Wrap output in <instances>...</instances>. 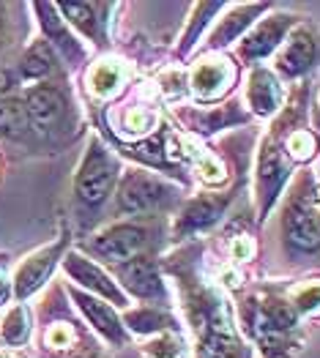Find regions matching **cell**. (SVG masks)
Returning <instances> with one entry per match:
<instances>
[{
    "mask_svg": "<svg viewBox=\"0 0 320 358\" xmlns=\"http://www.w3.org/2000/svg\"><path fill=\"white\" fill-rule=\"evenodd\" d=\"M113 178H116L113 167L104 159L90 156L88 164L83 167V173H80V178H77V192L85 203H99L113 189Z\"/></svg>",
    "mask_w": 320,
    "mask_h": 358,
    "instance_id": "6da1fadb",
    "label": "cell"
},
{
    "mask_svg": "<svg viewBox=\"0 0 320 358\" xmlns=\"http://www.w3.org/2000/svg\"><path fill=\"white\" fill-rule=\"evenodd\" d=\"M146 246V233L137 227H116L96 241V252L107 260H132Z\"/></svg>",
    "mask_w": 320,
    "mask_h": 358,
    "instance_id": "7a4b0ae2",
    "label": "cell"
},
{
    "mask_svg": "<svg viewBox=\"0 0 320 358\" xmlns=\"http://www.w3.org/2000/svg\"><path fill=\"white\" fill-rule=\"evenodd\" d=\"M25 110H28V120L33 123V129L47 131L50 126L58 123L60 113H63V99L58 96V90L36 88V90H30Z\"/></svg>",
    "mask_w": 320,
    "mask_h": 358,
    "instance_id": "3957f363",
    "label": "cell"
},
{
    "mask_svg": "<svg viewBox=\"0 0 320 358\" xmlns=\"http://www.w3.org/2000/svg\"><path fill=\"white\" fill-rule=\"evenodd\" d=\"M165 200V189L151 178H132L120 192V206L129 213H143Z\"/></svg>",
    "mask_w": 320,
    "mask_h": 358,
    "instance_id": "277c9868",
    "label": "cell"
},
{
    "mask_svg": "<svg viewBox=\"0 0 320 358\" xmlns=\"http://www.w3.org/2000/svg\"><path fill=\"white\" fill-rule=\"evenodd\" d=\"M66 268H69V273H74L83 285H88V287H93V290H99L102 296H107V299H113V301H123V296L116 290V285L102 273L99 268H93L90 263H85V260H80V257H69L66 260Z\"/></svg>",
    "mask_w": 320,
    "mask_h": 358,
    "instance_id": "5b68a950",
    "label": "cell"
},
{
    "mask_svg": "<svg viewBox=\"0 0 320 358\" xmlns=\"http://www.w3.org/2000/svg\"><path fill=\"white\" fill-rule=\"evenodd\" d=\"M123 279H126V285H129L137 296H143V299H153V296L162 293L159 276H156L153 266L146 263V260H134V263H129V266L123 268Z\"/></svg>",
    "mask_w": 320,
    "mask_h": 358,
    "instance_id": "8992f818",
    "label": "cell"
},
{
    "mask_svg": "<svg viewBox=\"0 0 320 358\" xmlns=\"http://www.w3.org/2000/svg\"><path fill=\"white\" fill-rule=\"evenodd\" d=\"M53 255H55V249L39 255V257H33V260H28V263L22 266L20 276H17V293H20V296H28L30 290H36V287L41 285V279L47 276V271L53 268Z\"/></svg>",
    "mask_w": 320,
    "mask_h": 358,
    "instance_id": "52a82bcc",
    "label": "cell"
},
{
    "mask_svg": "<svg viewBox=\"0 0 320 358\" xmlns=\"http://www.w3.org/2000/svg\"><path fill=\"white\" fill-rule=\"evenodd\" d=\"M222 208H225V200H214V197L192 203L183 213V219H181V230H197V227L211 224L222 213Z\"/></svg>",
    "mask_w": 320,
    "mask_h": 358,
    "instance_id": "ba28073f",
    "label": "cell"
},
{
    "mask_svg": "<svg viewBox=\"0 0 320 358\" xmlns=\"http://www.w3.org/2000/svg\"><path fill=\"white\" fill-rule=\"evenodd\" d=\"M312 55H315L312 41H309L307 36H295V38L291 41V47H288V52L282 55L279 69H282L285 74H298V71H304V69L309 66Z\"/></svg>",
    "mask_w": 320,
    "mask_h": 358,
    "instance_id": "9c48e42d",
    "label": "cell"
},
{
    "mask_svg": "<svg viewBox=\"0 0 320 358\" xmlns=\"http://www.w3.org/2000/svg\"><path fill=\"white\" fill-rule=\"evenodd\" d=\"M77 301H80V306L85 309V315L93 320V326L102 331L104 336H110V339H120V326H118L116 315L104 306V303H99V301H90V299H80L77 296Z\"/></svg>",
    "mask_w": 320,
    "mask_h": 358,
    "instance_id": "30bf717a",
    "label": "cell"
},
{
    "mask_svg": "<svg viewBox=\"0 0 320 358\" xmlns=\"http://www.w3.org/2000/svg\"><path fill=\"white\" fill-rule=\"evenodd\" d=\"M288 236H291L293 243L304 246V249H312L320 241V227L312 222V216L307 213H293L288 219Z\"/></svg>",
    "mask_w": 320,
    "mask_h": 358,
    "instance_id": "8fae6325",
    "label": "cell"
},
{
    "mask_svg": "<svg viewBox=\"0 0 320 358\" xmlns=\"http://www.w3.org/2000/svg\"><path fill=\"white\" fill-rule=\"evenodd\" d=\"M249 96H252V104L258 107V113H271V110L277 107V96H279V90H277V85H274V80L260 71V74L252 77Z\"/></svg>",
    "mask_w": 320,
    "mask_h": 358,
    "instance_id": "7c38bea8",
    "label": "cell"
},
{
    "mask_svg": "<svg viewBox=\"0 0 320 358\" xmlns=\"http://www.w3.org/2000/svg\"><path fill=\"white\" fill-rule=\"evenodd\" d=\"M28 110L20 101H0V134H20L28 129Z\"/></svg>",
    "mask_w": 320,
    "mask_h": 358,
    "instance_id": "4fadbf2b",
    "label": "cell"
},
{
    "mask_svg": "<svg viewBox=\"0 0 320 358\" xmlns=\"http://www.w3.org/2000/svg\"><path fill=\"white\" fill-rule=\"evenodd\" d=\"M228 83V69L225 66H219V63H205V66H200L197 71H195V77H192V85H195V90L197 93H203V96H208L211 90L222 88Z\"/></svg>",
    "mask_w": 320,
    "mask_h": 358,
    "instance_id": "5bb4252c",
    "label": "cell"
},
{
    "mask_svg": "<svg viewBox=\"0 0 320 358\" xmlns=\"http://www.w3.org/2000/svg\"><path fill=\"white\" fill-rule=\"evenodd\" d=\"M279 36H282V25H263L260 30H255V36L249 38V44H246V55H265L277 41H279Z\"/></svg>",
    "mask_w": 320,
    "mask_h": 358,
    "instance_id": "9a60e30c",
    "label": "cell"
},
{
    "mask_svg": "<svg viewBox=\"0 0 320 358\" xmlns=\"http://www.w3.org/2000/svg\"><path fill=\"white\" fill-rule=\"evenodd\" d=\"M22 71H25V77H41L50 71V55L44 52V47L30 50V55L22 63Z\"/></svg>",
    "mask_w": 320,
    "mask_h": 358,
    "instance_id": "2e32d148",
    "label": "cell"
},
{
    "mask_svg": "<svg viewBox=\"0 0 320 358\" xmlns=\"http://www.w3.org/2000/svg\"><path fill=\"white\" fill-rule=\"evenodd\" d=\"M118 69L113 66H99L96 71H93V77H90V83H93V90L96 93H110V90L118 85Z\"/></svg>",
    "mask_w": 320,
    "mask_h": 358,
    "instance_id": "e0dca14e",
    "label": "cell"
},
{
    "mask_svg": "<svg viewBox=\"0 0 320 358\" xmlns=\"http://www.w3.org/2000/svg\"><path fill=\"white\" fill-rule=\"evenodd\" d=\"M25 312L22 309H14L11 315H8V320H6V326H3V336L8 339V342H20L22 336H25Z\"/></svg>",
    "mask_w": 320,
    "mask_h": 358,
    "instance_id": "ac0fdd59",
    "label": "cell"
},
{
    "mask_svg": "<svg viewBox=\"0 0 320 358\" xmlns=\"http://www.w3.org/2000/svg\"><path fill=\"white\" fill-rule=\"evenodd\" d=\"M6 299H8V285H6L3 279H0V303H3Z\"/></svg>",
    "mask_w": 320,
    "mask_h": 358,
    "instance_id": "d6986e66",
    "label": "cell"
},
{
    "mask_svg": "<svg viewBox=\"0 0 320 358\" xmlns=\"http://www.w3.org/2000/svg\"><path fill=\"white\" fill-rule=\"evenodd\" d=\"M8 88V74H0V93H6Z\"/></svg>",
    "mask_w": 320,
    "mask_h": 358,
    "instance_id": "ffe728a7",
    "label": "cell"
}]
</instances>
